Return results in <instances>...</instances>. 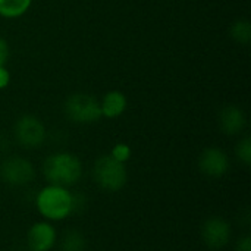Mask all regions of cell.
Wrapping results in <instances>:
<instances>
[{"instance_id": "9c48e42d", "label": "cell", "mask_w": 251, "mask_h": 251, "mask_svg": "<svg viewBox=\"0 0 251 251\" xmlns=\"http://www.w3.org/2000/svg\"><path fill=\"white\" fill-rule=\"evenodd\" d=\"M56 243V231L47 222L34 224L28 231V246L32 251H49Z\"/></svg>"}, {"instance_id": "6da1fadb", "label": "cell", "mask_w": 251, "mask_h": 251, "mask_svg": "<svg viewBox=\"0 0 251 251\" xmlns=\"http://www.w3.org/2000/svg\"><path fill=\"white\" fill-rule=\"evenodd\" d=\"M43 172L50 185L68 188L81 178L82 165L79 159L71 153H56L46 159Z\"/></svg>"}, {"instance_id": "5b68a950", "label": "cell", "mask_w": 251, "mask_h": 251, "mask_svg": "<svg viewBox=\"0 0 251 251\" xmlns=\"http://www.w3.org/2000/svg\"><path fill=\"white\" fill-rule=\"evenodd\" d=\"M15 137L22 147L35 149L43 144L46 138V128L38 118L24 115L15 124Z\"/></svg>"}, {"instance_id": "ba28073f", "label": "cell", "mask_w": 251, "mask_h": 251, "mask_svg": "<svg viewBox=\"0 0 251 251\" xmlns=\"http://www.w3.org/2000/svg\"><path fill=\"white\" fill-rule=\"evenodd\" d=\"M199 166L203 174L218 178L228 172L229 159L224 150H221L218 147H209L201 153V156L199 159Z\"/></svg>"}, {"instance_id": "7a4b0ae2", "label": "cell", "mask_w": 251, "mask_h": 251, "mask_svg": "<svg viewBox=\"0 0 251 251\" xmlns=\"http://www.w3.org/2000/svg\"><path fill=\"white\" fill-rule=\"evenodd\" d=\"M74 207L75 200L65 187L49 185L37 196V209L49 221H62L68 218Z\"/></svg>"}, {"instance_id": "277c9868", "label": "cell", "mask_w": 251, "mask_h": 251, "mask_svg": "<svg viewBox=\"0 0 251 251\" xmlns=\"http://www.w3.org/2000/svg\"><path fill=\"white\" fill-rule=\"evenodd\" d=\"M66 116L76 124H93L101 118L100 103L90 94L76 93L65 101Z\"/></svg>"}, {"instance_id": "5bb4252c", "label": "cell", "mask_w": 251, "mask_h": 251, "mask_svg": "<svg viewBox=\"0 0 251 251\" xmlns=\"http://www.w3.org/2000/svg\"><path fill=\"white\" fill-rule=\"evenodd\" d=\"M231 37H232L237 43H240V44H247V43H250V21H247V19H238L237 22H234V25L231 26Z\"/></svg>"}, {"instance_id": "30bf717a", "label": "cell", "mask_w": 251, "mask_h": 251, "mask_svg": "<svg viewBox=\"0 0 251 251\" xmlns=\"http://www.w3.org/2000/svg\"><path fill=\"white\" fill-rule=\"evenodd\" d=\"M247 124L246 113L237 106H226L219 115V125L222 131L228 135L240 134Z\"/></svg>"}, {"instance_id": "9a60e30c", "label": "cell", "mask_w": 251, "mask_h": 251, "mask_svg": "<svg viewBox=\"0 0 251 251\" xmlns=\"http://www.w3.org/2000/svg\"><path fill=\"white\" fill-rule=\"evenodd\" d=\"M237 156H238V159L244 163V165H250L251 163V140L250 137H246V138H243L240 143H238V146H237Z\"/></svg>"}, {"instance_id": "d6986e66", "label": "cell", "mask_w": 251, "mask_h": 251, "mask_svg": "<svg viewBox=\"0 0 251 251\" xmlns=\"http://www.w3.org/2000/svg\"><path fill=\"white\" fill-rule=\"evenodd\" d=\"M237 251H251V238L247 237H243L238 244H237Z\"/></svg>"}, {"instance_id": "e0dca14e", "label": "cell", "mask_w": 251, "mask_h": 251, "mask_svg": "<svg viewBox=\"0 0 251 251\" xmlns=\"http://www.w3.org/2000/svg\"><path fill=\"white\" fill-rule=\"evenodd\" d=\"M9 59V46L7 41L0 37V66H4Z\"/></svg>"}, {"instance_id": "8992f818", "label": "cell", "mask_w": 251, "mask_h": 251, "mask_svg": "<svg viewBox=\"0 0 251 251\" xmlns=\"http://www.w3.org/2000/svg\"><path fill=\"white\" fill-rule=\"evenodd\" d=\"M35 171L24 157H9L0 165L1 179L12 187H24L34 179Z\"/></svg>"}, {"instance_id": "8fae6325", "label": "cell", "mask_w": 251, "mask_h": 251, "mask_svg": "<svg viewBox=\"0 0 251 251\" xmlns=\"http://www.w3.org/2000/svg\"><path fill=\"white\" fill-rule=\"evenodd\" d=\"M125 109H126V97L124 93L118 90H112L106 93L103 100L100 101L101 116L109 118V119H115L121 116L125 112Z\"/></svg>"}, {"instance_id": "2e32d148", "label": "cell", "mask_w": 251, "mask_h": 251, "mask_svg": "<svg viewBox=\"0 0 251 251\" xmlns=\"http://www.w3.org/2000/svg\"><path fill=\"white\" fill-rule=\"evenodd\" d=\"M110 156H112L113 159H116L118 162L125 163V162L129 159V156H131V149H129L126 144L119 143V144H116V146L113 147V150H112Z\"/></svg>"}, {"instance_id": "3957f363", "label": "cell", "mask_w": 251, "mask_h": 251, "mask_svg": "<svg viewBox=\"0 0 251 251\" xmlns=\"http://www.w3.org/2000/svg\"><path fill=\"white\" fill-rule=\"evenodd\" d=\"M94 178L101 188L107 191H118L128 179L125 163L118 162L110 154L101 156L94 165Z\"/></svg>"}, {"instance_id": "52a82bcc", "label": "cell", "mask_w": 251, "mask_h": 251, "mask_svg": "<svg viewBox=\"0 0 251 251\" xmlns=\"http://www.w3.org/2000/svg\"><path fill=\"white\" fill-rule=\"evenodd\" d=\"M231 225L222 218H210L201 229V237L210 249H222L231 240Z\"/></svg>"}, {"instance_id": "7c38bea8", "label": "cell", "mask_w": 251, "mask_h": 251, "mask_svg": "<svg viewBox=\"0 0 251 251\" xmlns=\"http://www.w3.org/2000/svg\"><path fill=\"white\" fill-rule=\"evenodd\" d=\"M32 4V0H0V16L15 19L25 15Z\"/></svg>"}, {"instance_id": "ac0fdd59", "label": "cell", "mask_w": 251, "mask_h": 251, "mask_svg": "<svg viewBox=\"0 0 251 251\" xmlns=\"http://www.w3.org/2000/svg\"><path fill=\"white\" fill-rule=\"evenodd\" d=\"M10 82V74L6 66H0V90L6 88Z\"/></svg>"}, {"instance_id": "4fadbf2b", "label": "cell", "mask_w": 251, "mask_h": 251, "mask_svg": "<svg viewBox=\"0 0 251 251\" xmlns=\"http://www.w3.org/2000/svg\"><path fill=\"white\" fill-rule=\"evenodd\" d=\"M87 246V241L84 238V235L79 231H68L62 240V251H84Z\"/></svg>"}]
</instances>
